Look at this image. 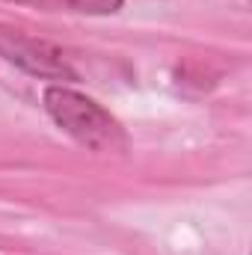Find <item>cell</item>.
I'll return each instance as SVG.
<instances>
[{
  "mask_svg": "<svg viewBox=\"0 0 252 255\" xmlns=\"http://www.w3.org/2000/svg\"><path fill=\"white\" fill-rule=\"evenodd\" d=\"M9 3H24L48 12H80V15H113L122 9L125 0H9Z\"/></svg>",
  "mask_w": 252,
  "mask_h": 255,
  "instance_id": "obj_3",
  "label": "cell"
},
{
  "mask_svg": "<svg viewBox=\"0 0 252 255\" xmlns=\"http://www.w3.org/2000/svg\"><path fill=\"white\" fill-rule=\"evenodd\" d=\"M0 57L36 77H48V80H74L77 77L57 45L36 39L24 30L3 27V24H0Z\"/></svg>",
  "mask_w": 252,
  "mask_h": 255,
  "instance_id": "obj_2",
  "label": "cell"
},
{
  "mask_svg": "<svg viewBox=\"0 0 252 255\" xmlns=\"http://www.w3.org/2000/svg\"><path fill=\"white\" fill-rule=\"evenodd\" d=\"M45 110L63 128L71 139L92 151H122L125 148V128L116 122L110 110H104L95 98L68 89V86H48L45 89Z\"/></svg>",
  "mask_w": 252,
  "mask_h": 255,
  "instance_id": "obj_1",
  "label": "cell"
}]
</instances>
